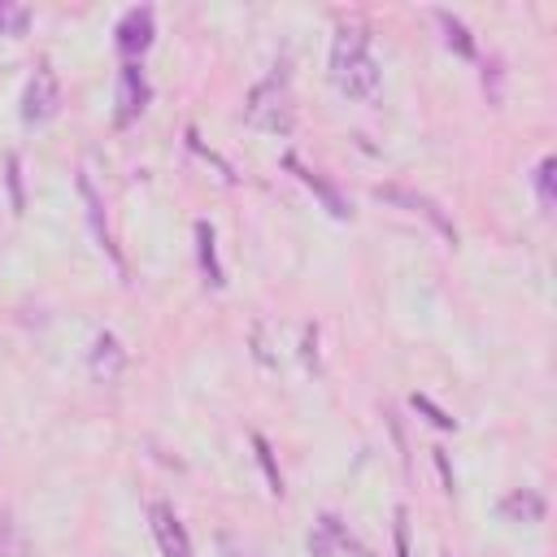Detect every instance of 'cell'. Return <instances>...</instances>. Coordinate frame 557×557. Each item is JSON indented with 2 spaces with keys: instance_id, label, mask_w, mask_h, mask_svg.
Instances as JSON below:
<instances>
[{
  "instance_id": "1",
  "label": "cell",
  "mask_w": 557,
  "mask_h": 557,
  "mask_svg": "<svg viewBox=\"0 0 557 557\" xmlns=\"http://www.w3.org/2000/svg\"><path fill=\"white\" fill-rule=\"evenodd\" d=\"M331 83L348 100H374L379 96L383 74H379V61L370 52L366 26H357V22L335 26V39H331Z\"/></svg>"
},
{
  "instance_id": "2",
  "label": "cell",
  "mask_w": 557,
  "mask_h": 557,
  "mask_svg": "<svg viewBox=\"0 0 557 557\" xmlns=\"http://www.w3.org/2000/svg\"><path fill=\"white\" fill-rule=\"evenodd\" d=\"M244 122L270 135H287L292 131V83H287V65H274L244 100Z\"/></svg>"
},
{
  "instance_id": "3",
  "label": "cell",
  "mask_w": 557,
  "mask_h": 557,
  "mask_svg": "<svg viewBox=\"0 0 557 557\" xmlns=\"http://www.w3.org/2000/svg\"><path fill=\"white\" fill-rule=\"evenodd\" d=\"M57 109H61V83H57L52 65L39 61L35 74L26 78V91H22V122L26 126H44V122L57 117Z\"/></svg>"
},
{
  "instance_id": "4",
  "label": "cell",
  "mask_w": 557,
  "mask_h": 557,
  "mask_svg": "<svg viewBox=\"0 0 557 557\" xmlns=\"http://www.w3.org/2000/svg\"><path fill=\"white\" fill-rule=\"evenodd\" d=\"M374 200H387V205H400V209H409V213H422L444 239H453L457 244V226L440 213V205L431 200V196H422V191H409V187H400V183H379L374 187Z\"/></svg>"
},
{
  "instance_id": "5",
  "label": "cell",
  "mask_w": 557,
  "mask_h": 557,
  "mask_svg": "<svg viewBox=\"0 0 557 557\" xmlns=\"http://www.w3.org/2000/svg\"><path fill=\"white\" fill-rule=\"evenodd\" d=\"M148 96H152V87H148L144 70H139L135 61H126V65L117 70V113H113V122H117V126H131V122L148 109Z\"/></svg>"
},
{
  "instance_id": "6",
  "label": "cell",
  "mask_w": 557,
  "mask_h": 557,
  "mask_svg": "<svg viewBox=\"0 0 557 557\" xmlns=\"http://www.w3.org/2000/svg\"><path fill=\"white\" fill-rule=\"evenodd\" d=\"M283 165H287V170H292V174H296V178H300V183H305V187H309V191L322 200V209H326L331 218H339V222H344V218H352V205L344 200V191H339L331 178H322L318 170H309V165H305L296 152H287V157H283Z\"/></svg>"
},
{
  "instance_id": "7",
  "label": "cell",
  "mask_w": 557,
  "mask_h": 557,
  "mask_svg": "<svg viewBox=\"0 0 557 557\" xmlns=\"http://www.w3.org/2000/svg\"><path fill=\"white\" fill-rule=\"evenodd\" d=\"M148 518H152V535H157L161 557H191V540H187L178 513H174L165 500H152V505H148Z\"/></svg>"
},
{
  "instance_id": "8",
  "label": "cell",
  "mask_w": 557,
  "mask_h": 557,
  "mask_svg": "<svg viewBox=\"0 0 557 557\" xmlns=\"http://www.w3.org/2000/svg\"><path fill=\"white\" fill-rule=\"evenodd\" d=\"M152 9L148 4H139V9H126L122 13V22L113 26V44H117V52L122 57H139L148 44H152Z\"/></svg>"
},
{
  "instance_id": "9",
  "label": "cell",
  "mask_w": 557,
  "mask_h": 557,
  "mask_svg": "<svg viewBox=\"0 0 557 557\" xmlns=\"http://www.w3.org/2000/svg\"><path fill=\"white\" fill-rule=\"evenodd\" d=\"M122 366H126V352H122L117 335H109V331L96 335V344H91V374L104 379V383H113L122 374Z\"/></svg>"
},
{
  "instance_id": "10",
  "label": "cell",
  "mask_w": 557,
  "mask_h": 557,
  "mask_svg": "<svg viewBox=\"0 0 557 557\" xmlns=\"http://www.w3.org/2000/svg\"><path fill=\"white\" fill-rule=\"evenodd\" d=\"M544 496L540 492H531V487H518V492H509L505 500H500V513L509 518V522H540L544 518Z\"/></svg>"
},
{
  "instance_id": "11",
  "label": "cell",
  "mask_w": 557,
  "mask_h": 557,
  "mask_svg": "<svg viewBox=\"0 0 557 557\" xmlns=\"http://www.w3.org/2000/svg\"><path fill=\"white\" fill-rule=\"evenodd\" d=\"M78 191H83V205H87V218H91V231H96V239H100V248L122 265V257H117V248H113V239H109V226H104V213H100V196H96V187H91V178L83 174L78 178Z\"/></svg>"
},
{
  "instance_id": "12",
  "label": "cell",
  "mask_w": 557,
  "mask_h": 557,
  "mask_svg": "<svg viewBox=\"0 0 557 557\" xmlns=\"http://www.w3.org/2000/svg\"><path fill=\"white\" fill-rule=\"evenodd\" d=\"M196 252H200V270H205V283L222 287V265H218V248H213V226L209 222H196Z\"/></svg>"
},
{
  "instance_id": "13",
  "label": "cell",
  "mask_w": 557,
  "mask_h": 557,
  "mask_svg": "<svg viewBox=\"0 0 557 557\" xmlns=\"http://www.w3.org/2000/svg\"><path fill=\"white\" fill-rule=\"evenodd\" d=\"M435 22L444 26V39H448V48H453L457 57H474V39H470V30H466V22H461V17H453L448 9H440V13H435Z\"/></svg>"
},
{
  "instance_id": "14",
  "label": "cell",
  "mask_w": 557,
  "mask_h": 557,
  "mask_svg": "<svg viewBox=\"0 0 557 557\" xmlns=\"http://www.w3.org/2000/svg\"><path fill=\"white\" fill-rule=\"evenodd\" d=\"M0 557H30V544L13 522V513H0Z\"/></svg>"
},
{
  "instance_id": "15",
  "label": "cell",
  "mask_w": 557,
  "mask_h": 557,
  "mask_svg": "<svg viewBox=\"0 0 557 557\" xmlns=\"http://www.w3.org/2000/svg\"><path fill=\"white\" fill-rule=\"evenodd\" d=\"M322 531L331 535V544H335V548H344V553H352V557H374L366 544H357V540L344 531V522H339L335 513H322Z\"/></svg>"
},
{
  "instance_id": "16",
  "label": "cell",
  "mask_w": 557,
  "mask_h": 557,
  "mask_svg": "<svg viewBox=\"0 0 557 557\" xmlns=\"http://www.w3.org/2000/svg\"><path fill=\"white\" fill-rule=\"evenodd\" d=\"M252 448H257V461H261V470H265L270 492H274V496H283V470H278V461H274V453H270L265 435H252Z\"/></svg>"
},
{
  "instance_id": "17",
  "label": "cell",
  "mask_w": 557,
  "mask_h": 557,
  "mask_svg": "<svg viewBox=\"0 0 557 557\" xmlns=\"http://www.w3.org/2000/svg\"><path fill=\"white\" fill-rule=\"evenodd\" d=\"M535 191H540V209L553 213V209H557V191H553V157H540V165H535Z\"/></svg>"
},
{
  "instance_id": "18",
  "label": "cell",
  "mask_w": 557,
  "mask_h": 557,
  "mask_svg": "<svg viewBox=\"0 0 557 557\" xmlns=\"http://www.w3.org/2000/svg\"><path fill=\"white\" fill-rule=\"evenodd\" d=\"M26 26H30V9L0 0V35H26Z\"/></svg>"
},
{
  "instance_id": "19",
  "label": "cell",
  "mask_w": 557,
  "mask_h": 557,
  "mask_svg": "<svg viewBox=\"0 0 557 557\" xmlns=\"http://www.w3.org/2000/svg\"><path fill=\"white\" fill-rule=\"evenodd\" d=\"M409 405H413L418 413H426V422H435L440 431H453V426H457V418H453V413H444L440 405H431V400H426V396H418V392L409 396Z\"/></svg>"
},
{
  "instance_id": "20",
  "label": "cell",
  "mask_w": 557,
  "mask_h": 557,
  "mask_svg": "<svg viewBox=\"0 0 557 557\" xmlns=\"http://www.w3.org/2000/svg\"><path fill=\"white\" fill-rule=\"evenodd\" d=\"M396 557H409V513L396 509Z\"/></svg>"
},
{
  "instance_id": "21",
  "label": "cell",
  "mask_w": 557,
  "mask_h": 557,
  "mask_svg": "<svg viewBox=\"0 0 557 557\" xmlns=\"http://www.w3.org/2000/svg\"><path fill=\"white\" fill-rule=\"evenodd\" d=\"M309 557H331V535L322 531V522L318 531H309Z\"/></svg>"
},
{
  "instance_id": "22",
  "label": "cell",
  "mask_w": 557,
  "mask_h": 557,
  "mask_svg": "<svg viewBox=\"0 0 557 557\" xmlns=\"http://www.w3.org/2000/svg\"><path fill=\"white\" fill-rule=\"evenodd\" d=\"M9 191H13V213L22 209V178H17V157L9 152Z\"/></svg>"
}]
</instances>
